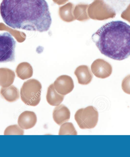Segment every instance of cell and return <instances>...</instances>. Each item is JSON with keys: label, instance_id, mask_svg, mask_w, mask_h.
<instances>
[{"label": "cell", "instance_id": "obj_1", "mask_svg": "<svg viewBox=\"0 0 130 157\" xmlns=\"http://www.w3.org/2000/svg\"><path fill=\"white\" fill-rule=\"evenodd\" d=\"M0 13L4 23L14 29L42 33L52 23L45 0H3Z\"/></svg>", "mask_w": 130, "mask_h": 157}, {"label": "cell", "instance_id": "obj_2", "mask_svg": "<svg viewBox=\"0 0 130 157\" xmlns=\"http://www.w3.org/2000/svg\"><path fill=\"white\" fill-rule=\"evenodd\" d=\"M102 54L121 61L130 56V26L121 21L105 24L92 36Z\"/></svg>", "mask_w": 130, "mask_h": 157}, {"label": "cell", "instance_id": "obj_3", "mask_svg": "<svg viewBox=\"0 0 130 157\" xmlns=\"http://www.w3.org/2000/svg\"><path fill=\"white\" fill-rule=\"evenodd\" d=\"M42 86L39 81L32 79L23 83L21 89V98L25 104L35 107L41 100Z\"/></svg>", "mask_w": 130, "mask_h": 157}, {"label": "cell", "instance_id": "obj_4", "mask_svg": "<svg viewBox=\"0 0 130 157\" xmlns=\"http://www.w3.org/2000/svg\"><path fill=\"white\" fill-rule=\"evenodd\" d=\"M99 113L93 106L79 109L75 115V119L81 129H91L97 124Z\"/></svg>", "mask_w": 130, "mask_h": 157}, {"label": "cell", "instance_id": "obj_5", "mask_svg": "<svg viewBox=\"0 0 130 157\" xmlns=\"http://www.w3.org/2000/svg\"><path fill=\"white\" fill-rule=\"evenodd\" d=\"M16 45V41L10 33L0 34V63L15 61Z\"/></svg>", "mask_w": 130, "mask_h": 157}, {"label": "cell", "instance_id": "obj_6", "mask_svg": "<svg viewBox=\"0 0 130 157\" xmlns=\"http://www.w3.org/2000/svg\"><path fill=\"white\" fill-rule=\"evenodd\" d=\"M53 85L57 92L64 96L70 93L74 88L72 78L66 75L59 76L55 81Z\"/></svg>", "mask_w": 130, "mask_h": 157}, {"label": "cell", "instance_id": "obj_7", "mask_svg": "<svg viewBox=\"0 0 130 157\" xmlns=\"http://www.w3.org/2000/svg\"><path fill=\"white\" fill-rule=\"evenodd\" d=\"M37 121V117L34 112L26 111L19 117L18 123L22 129L27 130L34 127Z\"/></svg>", "mask_w": 130, "mask_h": 157}, {"label": "cell", "instance_id": "obj_8", "mask_svg": "<svg viewBox=\"0 0 130 157\" xmlns=\"http://www.w3.org/2000/svg\"><path fill=\"white\" fill-rule=\"evenodd\" d=\"M53 118L57 124L61 125L69 121L70 118L71 112L69 109L61 104L55 108L53 112Z\"/></svg>", "mask_w": 130, "mask_h": 157}, {"label": "cell", "instance_id": "obj_9", "mask_svg": "<svg viewBox=\"0 0 130 157\" xmlns=\"http://www.w3.org/2000/svg\"><path fill=\"white\" fill-rule=\"evenodd\" d=\"M74 74L80 85H88L92 80L93 75L89 67L86 65H82L76 68Z\"/></svg>", "mask_w": 130, "mask_h": 157}, {"label": "cell", "instance_id": "obj_10", "mask_svg": "<svg viewBox=\"0 0 130 157\" xmlns=\"http://www.w3.org/2000/svg\"><path fill=\"white\" fill-rule=\"evenodd\" d=\"M105 65L104 64L103 60L97 59L91 65L92 72L97 77L105 78L110 75V71L107 69Z\"/></svg>", "mask_w": 130, "mask_h": 157}, {"label": "cell", "instance_id": "obj_11", "mask_svg": "<svg viewBox=\"0 0 130 157\" xmlns=\"http://www.w3.org/2000/svg\"><path fill=\"white\" fill-rule=\"evenodd\" d=\"M0 94L2 98L9 102H15L20 98L19 90L13 85L6 88L2 87Z\"/></svg>", "mask_w": 130, "mask_h": 157}, {"label": "cell", "instance_id": "obj_12", "mask_svg": "<svg viewBox=\"0 0 130 157\" xmlns=\"http://www.w3.org/2000/svg\"><path fill=\"white\" fill-rule=\"evenodd\" d=\"M64 96L59 94L55 90L53 84L48 88L46 96L47 101L50 105L53 106L59 105L64 100Z\"/></svg>", "mask_w": 130, "mask_h": 157}, {"label": "cell", "instance_id": "obj_13", "mask_svg": "<svg viewBox=\"0 0 130 157\" xmlns=\"http://www.w3.org/2000/svg\"><path fill=\"white\" fill-rule=\"evenodd\" d=\"M15 75L13 71L7 68L0 69V86L6 88L12 85Z\"/></svg>", "mask_w": 130, "mask_h": 157}, {"label": "cell", "instance_id": "obj_14", "mask_svg": "<svg viewBox=\"0 0 130 157\" xmlns=\"http://www.w3.org/2000/svg\"><path fill=\"white\" fill-rule=\"evenodd\" d=\"M17 76L25 80L32 77L33 71L32 67L29 63L25 62L21 63L18 65L16 71Z\"/></svg>", "mask_w": 130, "mask_h": 157}, {"label": "cell", "instance_id": "obj_15", "mask_svg": "<svg viewBox=\"0 0 130 157\" xmlns=\"http://www.w3.org/2000/svg\"><path fill=\"white\" fill-rule=\"evenodd\" d=\"M74 6L71 3L60 8L59 15L63 21L71 22L75 20L73 14Z\"/></svg>", "mask_w": 130, "mask_h": 157}, {"label": "cell", "instance_id": "obj_16", "mask_svg": "<svg viewBox=\"0 0 130 157\" xmlns=\"http://www.w3.org/2000/svg\"><path fill=\"white\" fill-rule=\"evenodd\" d=\"M88 6L79 5L76 6L74 11L73 14L75 20L80 21H84L89 20L88 15Z\"/></svg>", "mask_w": 130, "mask_h": 157}, {"label": "cell", "instance_id": "obj_17", "mask_svg": "<svg viewBox=\"0 0 130 157\" xmlns=\"http://www.w3.org/2000/svg\"><path fill=\"white\" fill-rule=\"evenodd\" d=\"M59 135H77V132L74 125L71 123H66L60 127Z\"/></svg>", "mask_w": 130, "mask_h": 157}, {"label": "cell", "instance_id": "obj_18", "mask_svg": "<svg viewBox=\"0 0 130 157\" xmlns=\"http://www.w3.org/2000/svg\"><path fill=\"white\" fill-rule=\"evenodd\" d=\"M24 131L17 125H11L5 130L4 135H23Z\"/></svg>", "mask_w": 130, "mask_h": 157}, {"label": "cell", "instance_id": "obj_19", "mask_svg": "<svg viewBox=\"0 0 130 157\" xmlns=\"http://www.w3.org/2000/svg\"><path fill=\"white\" fill-rule=\"evenodd\" d=\"M122 88L125 93L130 95V75L124 79L122 82Z\"/></svg>", "mask_w": 130, "mask_h": 157}]
</instances>
